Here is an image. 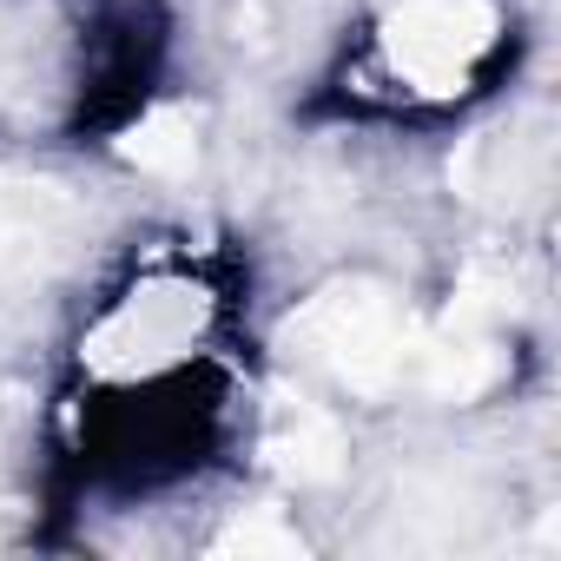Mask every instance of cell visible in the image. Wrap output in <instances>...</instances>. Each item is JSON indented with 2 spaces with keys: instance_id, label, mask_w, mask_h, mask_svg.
<instances>
[{
  "instance_id": "cell-4",
  "label": "cell",
  "mask_w": 561,
  "mask_h": 561,
  "mask_svg": "<svg viewBox=\"0 0 561 561\" xmlns=\"http://www.w3.org/2000/svg\"><path fill=\"white\" fill-rule=\"evenodd\" d=\"M225 548H244V554H257V548L291 554V548H298V535H291V528H277V522H251V528H231V535H225Z\"/></svg>"
},
{
  "instance_id": "cell-3",
  "label": "cell",
  "mask_w": 561,
  "mask_h": 561,
  "mask_svg": "<svg viewBox=\"0 0 561 561\" xmlns=\"http://www.w3.org/2000/svg\"><path fill=\"white\" fill-rule=\"evenodd\" d=\"M146 172H185L192 165V119L185 113H152L139 133H133V146H126Z\"/></svg>"
},
{
  "instance_id": "cell-2",
  "label": "cell",
  "mask_w": 561,
  "mask_h": 561,
  "mask_svg": "<svg viewBox=\"0 0 561 561\" xmlns=\"http://www.w3.org/2000/svg\"><path fill=\"white\" fill-rule=\"evenodd\" d=\"M277 449H285V462H291L298 476H337L344 436H337V423H331V416H318V410H298V416H291V436L277 443Z\"/></svg>"
},
{
  "instance_id": "cell-1",
  "label": "cell",
  "mask_w": 561,
  "mask_h": 561,
  "mask_svg": "<svg viewBox=\"0 0 561 561\" xmlns=\"http://www.w3.org/2000/svg\"><path fill=\"white\" fill-rule=\"evenodd\" d=\"M495 8L489 0H410L390 21V60L416 87H456L462 67L489 47Z\"/></svg>"
}]
</instances>
